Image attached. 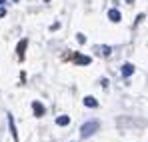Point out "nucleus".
<instances>
[{
	"label": "nucleus",
	"mask_w": 148,
	"mask_h": 142,
	"mask_svg": "<svg viewBox=\"0 0 148 142\" xmlns=\"http://www.w3.org/2000/svg\"><path fill=\"white\" fill-rule=\"evenodd\" d=\"M98 122L96 120H92V122H86V124H82V128H80V136L82 138H88L90 134H94L96 130H98Z\"/></svg>",
	"instance_id": "1"
},
{
	"label": "nucleus",
	"mask_w": 148,
	"mask_h": 142,
	"mask_svg": "<svg viewBox=\"0 0 148 142\" xmlns=\"http://www.w3.org/2000/svg\"><path fill=\"white\" fill-rule=\"evenodd\" d=\"M72 60L76 62V64H80V66H86V64H90V62H92V58H90V56H84V54H80V52H76V54H74Z\"/></svg>",
	"instance_id": "2"
},
{
	"label": "nucleus",
	"mask_w": 148,
	"mask_h": 142,
	"mask_svg": "<svg viewBox=\"0 0 148 142\" xmlns=\"http://www.w3.org/2000/svg\"><path fill=\"white\" fill-rule=\"evenodd\" d=\"M32 110H34V116H44V112H46V108H44V104L42 102H38V100H34L32 102Z\"/></svg>",
	"instance_id": "3"
},
{
	"label": "nucleus",
	"mask_w": 148,
	"mask_h": 142,
	"mask_svg": "<svg viewBox=\"0 0 148 142\" xmlns=\"http://www.w3.org/2000/svg\"><path fill=\"white\" fill-rule=\"evenodd\" d=\"M26 46H28V38H22V40H20V42H18V46H16V54H18V58H20V60H22V58H24Z\"/></svg>",
	"instance_id": "4"
},
{
	"label": "nucleus",
	"mask_w": 148,
	"mask_h": 142,
	"mask_svg": "<svg viewBox=\"0 0 148 142\" xmlns=\"http://www.w3.org/2000/svg\"><path fill=\"white\" fill-rule=\"evenodd\" d=\"M8 126H10V132H12V138H14V142H18V132H16V124H14L12 114H8Z\"/></svg>",
	"instance_id": "5"
},
{
	"label": "nucleus",
	"mask_w": 148,
	"mask_h": 142,
	"mask_svg": "<svg viewBox=\"0 0 148 142\" xmlns=\"http://www.w3.org/2000/svg\"><path fill=\"white\" fill-rule=\"evenodd\" d=\"M108 18H110L112 22H120L122 16H120V12H118L116 8H112V10H108Z\"/></svg>",
	"instance_id": "6"
},
{
	"label": "nucleus",
	"mask_w": 148,
	"mask_h": 142,
	"mask_svg": "<svg viewBox=\"0 0 148 142\" xmlns=\"http://www.w3.org/2000/svg\"><path fill=\"white\" fill-rule=\"evenodd\" d=\"M134 74V64H124L122 66V76H132Z\"/></svg>",
	"instance_id": "7"
},
{
	"label": "nucleus",
	"mask_w": 148,
	"mask_h": 142,
	"mask_svg": "<svg viewBox=\"0 0 148 142\" xmlns=\"http://www.w3.org/2000/svg\"><path fill=\"white\" fill-rule=\"evenodd\" d=\"M84 104H86L88 108H96V106H98L96 98H92V96H86V98H84Z\"/></svg>",
	"instance_id": "8"
},
{
	"label": "nucleus",
	"mask_w": 148,
	"mask_h": 142,
	"mask_svg": "<svg viewBox=\"0 0 148 142\" xmlns=\"http://www.w3.org/2000/svg\"><path fill=\"white\" fill-rule=\"evenodd\" d=\"M68 122H70L68 116H58V118H56V124H58V126H66Z\"/></svg>",
	"instance_id": "9"
},
{
	"label": "nucleus",
	"mask_w": 148,
	"mask_h": 142,
	"mask_svg": "<svg viewBox=\"0 0 148 142\" xmlns=\"http://www.w3.org/2000/svg\"><path fill=\"white\" fill-rule=\"evenodd\" d=\"M100 54L102 56H110V46H100Z\"/></svg>",
	"instance_id": "10"
},
{
	"label": "nucleus",
	"mask_w": 148,
	"mask_h": 142,
	"mask_svg": "<svg viewBox=\"0 0 148 142\" xmlns=\"http://www.w3.org/2000/svg\"><path fill=\"white\" fill-rule=\"evenodd\" d=\"M76 40H78L80 44H84V42H86V36H84V34H76Z\"/></svg>",
	"instance_id": "11"
},
{
	"label": "nucleus",
	"mask_w": 148,
	"mask_h": 142,
	"mask_svg": "<svg viewBox=\"0 0 148 142\" xmlns=\"http://www.w3.org/2000/svg\"><path fill=\"white\" fill-rule=\"evenodd\" d=\"M4 14H6V10H4V8H2V6H0V18H2V16H4Z\"/></svg>",
	"instance_id": "12"
},
{
	"label": "nucleus",
	"mask_w": 148,
	"mask_h": 142,
	"mask_svg": "<svg viewBox=\"0 0 148 142\" xmlns=\"http://www.w3.org/2000/svg\"><path fill=\"white\" fill-rule=\"evenodd\" d=\"M4 2H6V0H0V4H4Z\"/></svg>",
	"instance_id": "13"
},
{
	"label": "nucleus",
	"mask_w": 148,
	"mask_h": 142,
	"mask_svg": "<svg viewBox=\"0 0 148 142\" xmlns=\"http://www.w3.org/2000/svg\"><path fill=\"white\" fill-rule=\"evenodd\" d=\"M126 2H134V0H126Z\"/></svg>",
	"instance_id": "14"
},
{
	"label": "nucleus",
	"mask_w": 148,
	"mask_h": 142,
	"mask_svg": "<svg viewBox=\"0 0 148 142\" xmlns=\"http://www.w3.org/2000/svg\"><path fill=\"white\" fill-rule=\"evenodd\" d=\"M12 2H18V0H12Z\"/></svg>",
	"instance_id": "15"
},
{
	"label": "nucleus",
	"mask_w": 148,
	"mask_h": 142,
	"mask_svg": "<svg viewBox=\"0 0 148 142\" xmlns=\"http://www.w3.org/2000/svg\"><path fill=\"white\" fill-rule=\"evenodd\" d=\"M44 2H50V0H44Z\"/></svg>",
	"instance_id": "16"
}]
</instances>
